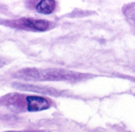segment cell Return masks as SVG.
<instances>
[{
	"label": "cell",
	"instance_id": "1",
	"mask_svg": "<svg viewBox=\"0 0 135 132\" xmlns=\"http://www.w3.org/2000/svg\"><path fill=\"white\" fill-rule=\"evenodd\" d=\"M2 105L17 109L20 111L37 112L47 109L51 105L49 98L21 94H10L2 98Z\"/></svg>",
	"mask_w": 135,
	"mask_h": 132
},
{
	"label": "cell",
	"instance_id": "2",
	"mask_svg": "<svg viewBox=\"0 0 135 132\" xmlns=\"http://www.w3.org/2000/svg\"><path fill=\"white\" fill-rule=\"evenodd\" d=\"M6 25L13 28L27 30V31H46L47 30L51 23L46 20L34 19V18H19L6 22Z\"/></svg>",
	"mask_w": 135,
	"mask_h": 132
},
{
	"label": "cell",
	"instance_id": "3",
	"mask_svg": "<svg viewBox=\"0 0 135 132\" xmlns=\"http://www.w3.org/2000/svg\"><path fill=\"white\" fill-rule=\"evenodd\" d=\"M32 8L38 13L44 14H50L54 12L57 6V2L55 0H40V1H30Z\"/></svg>",
	"mask_w": 135,
	"mask_h": 132
},
{
	"label": "cell",
	"instance_id": "4",
	"mask_svg": "<svg viewBox=\"0 0 135 132\" xmlns=\"http://www.w3.org/2000/svg\"><path fill=\"white\" fill-rule=\"evenodd\" d=\"M123 13L132 31L135 35V2L125 5L123 8Z\"/></svg>",
	"mask_w": 135,
	"mask_h": 132
}]
</instances>
